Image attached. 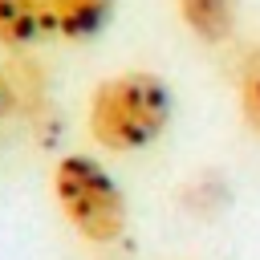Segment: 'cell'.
<instances>
[{"label":"cell","instance_id":"obj_1","mask_svg":"<svg viewBox=\"0 0 260 260\" xmlns=\"http://www.w3.org/2000/svg\"><path fill=\"white\" fill-rule=\"evenodd\" d=\"M175 118L171 85L150 69H126L89 89L85 130L110 154H130L167 134Z\"/></svg>","mask_w":260,"mask_h":260},{"label":"cell","instance_id":"obj_2","mask_svg":"<svg viewBox=\"0 0 260 260\" xmlns=\"http://www.w3.org/2000/svg\"><path fill=\"white\" fill-rule=\"evenodd\" d=\"M53 199L61 219L85 244H114L126 232V195L93 154H61L53 162Z\"/></svg>","mask_w":260,"mask_h":260},{"label":"cell","instance_id":"obj_3","mask_svg":"<svg viewBox=\"0 0 260 260\" xmlns=\"http://www.w3.org/2000/svg\"><path fill=\"white\" fill-rule=\"evenodd\" d=\"M53 32H57L53 0H0V49L4 53H28Z\"/></svg>","mask_w":260,"mask_h":260},{"label":"cell","instance_id":"obj_4","mask_svg":"<svg viewBox=\"0 0 260 260\" xmlns=\"http://www.w3.org/2000/svg\"><path fill=\"white\" fill-rule=\"evenodd\" d=\"M183 24L203 41V45H223L236 32L240 0H175Z\"/></svg>","mask_w":260,"mask_h":260},{"label":"cell","instance_id":"obj_5","mask_svg":"<svg viewBox=\"0 0 260 260\" xmlns=\"http://www.w3.org/2000/svg\"><path fill=\"white\" fill-rule=\"evenodd\" d=\"M114 0H53V16H57V37L81 45L102 37V28L110 24Z\"/></svg>","mask_w":260,"mask_h":260},{"label":"cell","instance_id":"obj_6","mask_svg":"<svg viewBox=\"0 0 260 260\" xmlns=\"http://www.w3.org/2000/svg\"><path fill=\"white\" fill-rule=\"evenodd\" d=\"M4 69H8V81H12V93H16V114L37 122L41 110H45V102H49L45 69H41L32 57H24V53H12V57L4 61Z\"/></svg>","mask_w":260,"mask_h":260},{"label":"cell","instance_id":"obj_7","mask_svg":"<svg viewBox=\"0 0 260 260\" xmlns=\"http://www.w3.org/2000/svg\"><path fill=\"white\" fill-rule=\"evenodd\" d=\"M240 114L248 130L260 134V53H252L240 69Z\"/></svg>","mask_w":260,"mask_h":260},{"label":"cell","instance_id":"obj_8","mask_svg":"<svg viewBox=\"0 0 260 260\" xmlns=\"http://www.w3.org/2000/svg\"><path fill=\"white\" fill-rule=\"evenodd\" d=\"M16 114V93H12V81H8V69L0 61V122Z\"/></svg>","mask_w":260,"mask_h":260}]
</instances>
